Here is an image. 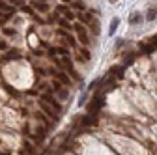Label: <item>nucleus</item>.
<instances>
[{
  "label": "nucleus",
  "instance_id": "nucleus-2",
  "mask_svg": "<svg viewBox=\"0 0 157 155\" xmlns=\"http://www.w3.org/2000/svg\"><path fill=\"white\" fill-rule=\"evenodd\" d=\"M41 103H45V105H51L56 112H60V105H58V101L52 97V95H49V93H43L41 95Z\"/></svg>",
  "mask_w": 157,
  "mask_h": 155
},
{
  "label": "nucleus",
  "instance_id": "nucleus-6",
  "mask_svg": "<svg viewBox=\"0 0 157 155\" xmlns=\"http://www.w3.org/2000/svg\"><path fill=\"white\" fill-rule=\"evenodd\" d=\"M155 17H157V8H150L146 11V21H153Z\"/></svg>",
  "mask_w": 157,
  "mask_h": 155
},
{
  "label": "nucleus",
  "instance_id": "nucleus-10",
  "mask_svg": "<svg viewBox=\"0 0 157 155\" xmlns=\"http://www.w3.org/2000/svg\"><path fill=\"white\" fill-rule=\"evenodd\" d=\"M155 49L151 47V45H142V52H146V54H150V52H153Z\"/></svg>",
  "mask_w": 157,
  "mask_h": 155
},
{
  "label": "nucleus",
  "instance_id": "nucleus-4",
  "mask_svg": "<svg viewBox=\"0 0 157 155\" xmlns=\"http://www.w3.org/2000/svg\"><path fill=\"white\" fill-rule=\"evenodd\" d=\"M142 13H133L131 17H129V25H139V23H142Z\"/></svg>",
  "mask_w": 157,
  "mask_h": 155
},
{
  "label": "nucleus",
  "instance_id": "nucleus-11",
  "mask_svg": "<svg viewBox=\"0 0 157 155\" xmlns=\"http://www.w3.org/2000/svg\"><path fill=\"white\" fill-rule=\"evenodd\" d=\"M71 6H73V8H75V9H86V8H84V6H82V4H81V2H73V4H71Z\"/></svg>",
  "mask_w": 157,
  "mask_h": 155
},
{
  "label": "nucleus",
  "instance_id": "nucleus-13",
  "mask_svg": "<svg viewBox=\"0 0 157 155\" xmlns=\"http://www.w3.org/2000/svg\"><path fill=\"white\" fill-rule=\"evenodd\" d=\"M150 41H151V47H153V49H157V36H153Z\"/></svg>",
  "mask_w": 157,
  "mask_h": 155
},
{
  "label": "nucleus",
  "instance_id": "nucleus-7",
  "mask_svg": "<svg viewBox=\"0 0 157 155\" xmlns=\"http://www.w3.org/2000/svg\"><path fill=\"white\" fill-rule=\"evenodd\" d=\"M58 79H60L62 84H69V77H67L66 73H58Z\"/></svg>",
  "mask_w": 157,
  "mask_h": 155
},
{
  "label": "nucleus",
  "instance_id": "nucleus-8",
  "mask_svg": "<svg viewBox=\"0 0 157 155\" xmlns=\"http://www.w3.org/2000/svg\"><path fill=\"white\" fill-rule=\"evenodd\" d=\"M34 8H36V9H41V11H47V9H49V6H47L45 2H41V4H39V2H34Z\"/></svg>",
  "mask_w": 157,
  "mask_h": 155
},
{
  "label": "nucleus",
  "instance_id": "nucleus-12",
  "mask_svg": "<svg viewBox=\"0 0 157 155\" xmlns=\"http://www.w3.org/2000/svg\"><path fill=\"white\" fill-rule=\"evenodd\" d=\"M2 11H10V6H6L4 2H0V13Z\"/></svg>",
  "mask_w": 157,
  "mask_h": 155
},
{
  "label": "nucleus",
  "instance_id": "nucleus-3",
  "mask_svg": "<svg viewBox=\"0 0 157 155\" xmlns=\"http://www.w3.org/2000/svg\"><path fill=\"white\" fill-rule=\"evenodd\" d=\"M75 30L78 32V40L82 41V45H88V36H86V30H84L81 25H75Z\"/></svg>",
  "mask_w": 157,
  "mask_h": 155
},
{
  "label": "nucleus",
  "instance_id": "nucleus-5",
  "mask_svg": "<svg viewBox=\"0 0 157 155\" xmlns=\"http://www.w3.org/2000/svg\"><path fill=\"white\" fill-rule=\"evenodd\" d=\"M82 123H84V125H95V123H97V116H94V114H88L86 118L82 120Z\"/></svg>",
  "mask_w": 157,
  "mask_h": 155
},
{
  "label": "nucleus",
  "instance_id": "nucleus-9",
  "mask_svg": "<svg viewBox=\"0 0 157 155\" xmlns=\"http://www.w3.org/2000/svg\"><path fill=\"white\" fill-rule=\"evenodd\" d=\"M118 25H120V21H118V19H114V21L110 23V34H114V32H116V28H118Z\"/></svg>",
  "mask_w": 157,
  "mask_h": 155
},
{
  "label": "nucleus",
  "instance_id": "nucleus-1",
  "mask_svg": "<svg viewBox=\"0 0 157 155\" xmlns=\"http://www.w3.org/2000/svg\"><path fill=\"white\" fill-rule=\"evenodd\" d=\"M103 105V97L99 99V95H95V97L90 101V105H88V114H94V116H97V110H99V107Z\"/></svg>",
  "mask_w": 157,
  "mask_h": 155
}]
</instances>
